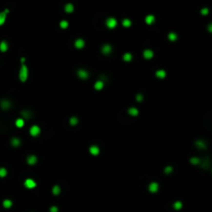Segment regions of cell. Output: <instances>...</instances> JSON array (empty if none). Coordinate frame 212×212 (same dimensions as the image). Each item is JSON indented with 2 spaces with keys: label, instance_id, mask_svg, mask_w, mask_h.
Listing matches in <instances>:
<instances>
[{
  "label": "cell",
  "instance_id": "obj_29",
  "mask_svg": "<svg viewBox=\"0 0 212 212\" xmlns=\"http://www.w3.org/2000/svg\"><path fill=\"white\" fill-rule=\"evenodd\" d=\"M12 205V202L10 200H4L3 201V206L5 207V208H10Z\"/></svg>",
  "mask_w": 212,
  "mask_h": 212
},
{
  "label": "cell",
  "instance_id": "obj_39",
  "mask_svg": "<svg viewBox=\"0 0 212 212\" xmlns=\"http://www.w3.org/2000/svg\"><path fill=\"white\" fill-rule=\"evenodd\" d=\"M208 30H209V32H211V24H209L208 26Z\"/></svg>",
  "mask_w": 212,
  "mask_h": 212
},
{
  "label": "cell",
  "instance_id": "obj_32",
  "mask_svg": "<svg viewBox=\"0 0 212 212\" xmlns=\"http://www.w3.org/2000/svg\"><path fill=\"white\" fill-rule=\"evenodd\" d=\"M174 208H175L176 210H179V209H181V208H182V203H181V202H179V201L175 202V204H174Z\"/></svg>",
  "mask_w": 212,
  "mask_h": 212
},
{
  "label": "cell",
  "instance_id": "obj_23",
  "mask_svg": "<svg viewBox=\"0 0 212 212\" xmlns=\"http://www.w3.org/2000/svg\"><path fill=\"white\" fill-rule=\"evenodd\" d=\"M190 163L193 166H199L201 163V159L198 157H192L190 158Z\"/></svg>",
  "mask_w": 212,
  "mask_h": 212
},
{
  "label": "cell",
  "instance_id": "obj_34",
  "mask_svg": "<svg viewBox=\"0 0 212 212\" xmlns=\"http://www.w3.org/2000/svg\"><path fill=\"white\" fill-rule=\"evenodd\" d=\"M67 26H68V22H67V21H61V22H60V27H61V28L65 29V28H67Z\"/></svg>",
  "mask_w": 212,
  "mask_h": 212
},
{
  "label": "cell",
  "instance_id": "obj_5",
  "mask_svg": "<svg viewBox=\"0 0 212 212\" xmlns=\"http://www.w3.org/2000/svg\"><path fill=\"white\" fill-rule=\"evenodd\" d=\"M112 50H113V48H112V46L109 45V44H106V45H103L101 47V52H102V54H105V55L111 54L112 53Z\"/></svg>",
  "mask_w": 212,
  "mask_h": 212
},
{
  "label": "cell",
  "instance_id": "obj_11",
  "mask_svg": "<svg viewBox=\"0 0 212 212\" xmlns=\"http://www.w3.org/2000/svg\"><path fill=\"white\" fill-rule=\"evenodd\" d=\"M153 55H154L153 51L152 50H149V49H146L144 52H143V56H144L145 59H151V58L153 57Z\"/></svg>",
  "mask_w": 212,
  "mask_h": 212
},
{
  "label": "cell",
  "instance_id": "obj_27",
  "mask_svg": "<svg viewBox=\"0 0 212 212\" xmlns=\"http://www.w3.org/2000/svg\"><path fill=\"white\" fill-rule=\"evenodd\" d=\"M16 125H17V127H23L24 126V119H22V118L17 119L16 120Z\"/></svg>",
  "mask_w": 212,
  "mask_h": 212
},
{
  "label": "cell",
  "instance_id": "obj_26",
  "mask_svg": "<svg viewBox=\"0 0 212 212\" xmlns=\"http://www.w3.org/2000/svg\"><path fill=\"white\" fill-rule=\"evenodd\" d=\"M131 59H132V55H131V53H125V54L123 55V60H124V61L129 62Z\"/></svg>",
  "mask_w": 212,
  "mask_h": 212
},
{
  "label": "cell",
  "instance_id": "obj_24",
  "mask_svg": "<svg viewBox=\"0 0 212 212\" xmlns=\"http://www.w3.org/2000/svg\"><path fill=\"white\" fill-rule=\"evenodd\" d=\"M168 37H169V40H170L171 41H176L177 38H178V36H177V34L175 32H170V33H169V35H168Z\"/></svg>",
  "mask_w": 212,
  "mask_h": 212
},
{
  "label": "cell",
  "instance_id": "obj_3",
  "mask_svg": "<svg viewBox=\"0 0 212 212\" xmlns=\"http://www.w3.org/2000/svg\"><path fill=\"white\" fill-rule=\"evenodd\" d=\"M106 25H107L108 28L113 29V28H115L116 26H117V20H116L115 18H109L106 21Z\"/></svg>",
  "mask_w": 212,
  "mask_h": 212
},
{
  "label": "cell",
  "instance_id": "obj_21",
  "mask_svg": "<svg viewBox=\"0 0 212 212\" xmlns=\"http://www.w3.org/2000/svg\"><path fill=\"white\" fill-rule=\"evenodd\" d=\"M7 49H8L7 42L5 40H2L1 42H0V51H1V52H6Z\"/></svg>",
  "mask_w": 212,
  "mask_h": 212
},
{
  "label": "cell",
  "instance_id": "obj_6",
  "mask_svg": "<svg viewBox=\"0 0 212 212\" xmlns=\"http://www.w3.org/2000/svg\"><path fill=\"white\" fill-rule=\"evenodd\" d=\"M24 185L27 188H29V189H31V188H34L36 186V183H35V181H34L33 179H26L25 180V182H24Z\"/></svg>",
  "mask_w": 212,
  "mask_h": 212
},
{
  "label": "cell",
  "instance_id": "obj_31",
  "mask_svg": "<svg viewBox=\"0 0 212 212\" xmlns=\"http://www.w3.org/2000/svg\"><path fill=\"white\" fill-rule=\"evenodd\" d=\"M70 123H71V125H77L78 123H79V119H78L77 117H71L70 119Z\"/></svg>",
  "mask_w": 212,
  "mask_h": 212
},
{
  "label": "cell",
  "instance_id": "obj_16",
  "mask_svg": "<svg viewBox=\"0 0 212 212\" xmlns=\"http://www.w3.org/2000/svg\"><path fill=\"white\" fill-rule=\"evenodd\" d=\"M7 12H8V10H5L4 11L0 12V26L3 25L4 22H5V19H6V15H7Z\"/></svg>",
  "mask_w": 212,
  "mask_h": 212
},
{
  "label": "cell",
  "instance_id": "obj_25",
  "mask_svg": "<svg viewBox=\"0 0 212 212\" xmlns=\"http://www.w3.org/2000/svg\"><path fill=\"white\" fill-rule=\"evenodd\" d=\"M64 10H65V11L68 12V14H70V12H72L73 11V5L71 3H67L65 5V7H64Z\"/></svg>",
  "mask_w": 212,
  "mask_h": 212
},
{
  "label": "cell",
  "instance_id": "obj_8",
  "mask_svg": "<svg viewBox=\"0 0 212 212\" xmlns=\"http://www.w3.org/2000/svg\"><path fill=\"white\" fill-rule=\"evenodd\" d=\"M194 145L198 147V149L200 150H203V149H206L207 148V145L204 140H197L196 143H194Z\"/></svg>",
  "mask_w": 212,
  "mask_h": 212
},
{
  "label": "cell",
  "instance_id": "obj_13",
  "mask_svg": "<svg viewBox=\"0 0 212 212\" xmlns=\"http://www.w3.org/2000/svg\"><path fill=\"white\" fill-rule=\"evenodd\" d=\"M89 152L92 155H94V156H96V155L99 154V148L97 146L92 145V146H90V148H89Z\"/></svg>",
  "mask_w": 212,
  "mask_h": 212
},
{
  "label": "cell",
  "instance_id": "obj_10",
  "mask_svg": "<svg viewBox=\"0 0 212 212\" xmlns=\"http://www.w3.org/2000/svg\"><path fill=\"white\" fill-rule=\"evenodd\" d=\"M27 162H28V165H30V166H34L35 163L37 162V157L35 156V155H29V156L27 157Z\"/></svg>",
  "mask_w": 212,
  "mask_h": 212
},
{
  "label": "cell",
  "instance_id": "obj_4",
  "mask_svg": "<svg viewBox=\"0 0 212 212\" xmlns=\"http://www.w3.org/2000/svg\"><path fill=\"white\" fill-rule=\"evenodd\" d=\"M77 75H78V77H79L80 79H82V80H86V79H88V77H89L88 71H85V70H83V68H80V70H78Z\"/></svg>",
  "mask_w": 212,
  "mask_h": 212
},
{
  "label": "cell",
  "instance_id": "obj_30",
  "mask_svg": "<svg viewBox=\"0 0 212 212\" xmlns=\"http://www.w3.org/2000/svg\"><path fill=\"white\" fill-rule=\"evenodd\" d=\"M122 25L124 26V27H129V26L131 25V21L129 19H124L122 21Z\"/></svg>",
  "mask_w": 212,
  "mask_h": 212
},
{
  "label": "cell",
  "instance_id": "obj_38",
  "mask_svg": "<svg viewBox=\"0 0 212 212\" xmlns=\"http://www.w3.org/2000/svg\"><path fill=\"white\" fill-rule=\"evenodd\" d=\"M50 212H58V208L56 206H52L50 209Z\"/></svg>",
  "mask_w": 212,
  "mask_h": 212
},
{
  "label": "cell",
  "instance_id": "obj_18",
  "mask_svg": "<svg viewBox=\"0 0 212 212\" xmlns=\"http://www.w3.org/2000/svg\"><path fill=\"white\" fill-rule=\"evenodd\" d=\"M103 86H105V83H103V81H101V80H99V81H97L96 83L94 84V88H95V90H101L102 88H103Z\"/></svg>",
  "mask_w": 212,
  "mask_h": 212
},
{
  "label": "cell",
  "instance_id": "obj_12",
  "mask_svg": "<svg viewBox=\"0 0 212 212\" xmlns=\"http://www.w3.org/2000/svg\"><path fill=\"white\" fill-rule=\"evenodd\" d=\"M21 115H22V119H26V120H28V119H30L32 117V115H31V112L30 111H28V110H23L22 112H21Z\"/></svg>",
  "mask_w": 212,
  "mask_h": 212
},
{
  "label": "cell",
  "instance_id": "obj_19",
  "mask_svg": "<svg viewBox=\"0 0 212 212\" xmlns=\"http://www.w3.org/2000/svg\"><path fill=\"white\" fill-rule=\"evenodd\" d=\"M155 76H156L158 79H163V78H166L167 73H166V71H163V70H158L156 72H155Z\"/></svg>",
  "mask_w": 212,
  "mask_h": 212
},
{
  "label": "cell",
  "instance_id": "obj_33",
  "mask_svg": "<svg viewBox=\"0 0 212 212\" xmlns=\"http://www.w3.org/2000/svg\"><path fill=\"white\" fill-rule=\"evenodd\" d=\"M7 174V171L5 168H0V177H5Z\"/></svg>",
  "mask_w": 212,
  "mask_h": 212
},
{
  "label": "cell",
  "instance_id": "obj_35",
  "mask_svg": "<svg viewBox=\"0 0 212 212\" xmlns=\"http://www.w3.org/2000/svg\"><path fill=\"white\" fill-rule=\"evenodd\" d=\"M143 98H144V96H143V94H141V93H139V94H137V95H136V99H137V101H143Z\"/></svg>",
  "mask_w": 212,
  "mask_h": 212
},
{
  "label": "cell",
  "instance_id": "obj_17",
  "mask_svg": "<svg viewBox=\"0 0 212 212\" xmlns=\"http://www.w3.org/2000/svg\"><path fill=\"white\" fill-rule=\"evenodd\" d=\"M10 144L12 147H19L21 145V140L19 138H12L10 140Z\"/></svg>",
  "mask_w": 212,
  "mask_h": 212
},
{
  "label": "cell",
  "instance_id": "obj_36",
  "mask_svg": "<svg viewBox=\"0 0 212 212\" xmlns=\"http://www.w3.org/2000/svg\"><path fill=\"white\" fill-rule=\"evenodd\" d=\"M172 171H173V168H172V167H170V166H169V167H167V168L165 169V173H166V174H171V173H172Z\"/></svg>",
  "mask_w": 212,
  "mask_h": 212
},
{
  "label": "cell",
  "instance_id": "obj_2",
  "mask_svg": "<svg viewBox=\"0 0 212 212\" xmlns=\"http://www.w3.org/2000/svg\"><path fill=\"white\" fill-rule=\"evenodd\" d=\"M0 107H1V109L2 110H10V108H11V102L8 101V99H5V98H3V99H1L0 101Z\"/></svg>",
  "mask_w": 212,
  "mask_h": 212
},
{
  "label": "cell",
  "instance_id": "obj_37",
  "mask_svg": "<svg viewBox=\"0 0 212 212\" xmlns=\"http://www.w3.org/2000/svg\"><path fill=\"white\" fill-rule=\"evenodd\" d=\"M208 11H209V10L207 7H205V8H203V10H201V14L202 15H207V14H208Z\"/></svg>",
  "mask_w": 212,
  "mask_h": 212
},
{
  "label": "cell",
  "instance_id": "obj_14",
  "mask_svg": "<svg viewBox=\"0 0 212 212\" xmlns=\"http://www.w3.org/2000/svg\"><path fill=\"white\" fill-rule=\"evenodd\" d=\"M84 46H85V41H84V40H82V38H78L75 41V47L77 49H83Z\"/></svg>",
  "mask_w": 212,
  "mask_h": 212
},
{
  "label": "cell",
  "instance_id": "obj_9",
  "mask_svg": "<svg viewBox=\"0 0 212 212\" xmlns=\"http://www.w3.org/2000/svg\"><path fill=\"white\" fill-rule=\"evenodd\" d=\"M159 188V185L157 182H151L149 184V190L150 192H157Z\"/></svg>",
  "mask_w": 212,
  "mask_h": 212
},
{
  "label": "cell",
  "instance_id": "obj_15",
  "mask_svg": "<svg viewBox=\"0 0 212 212\" xmlns=\"http://www.w3.org/2000/svg\"><path fill=\"white\" fill-rule=\"evenodd\" d=\"M127 113L131 115V116H133V117H136V116L139 115V110H138L137 108H135V107H131V108H129V109L127 110Z\"/></svg>",
  "mask_w": 212,
  "mask_h": 212
},
{
  "label": "cell",
  "instance_id": "obj_20",
  "mask_svg": "<svg viewBox=\"0 0 212 212\" xmlns=\"http://www.w3.org/2000/svg\"><path fill=\"white\" fill-rule=\"evenodd\" d=\"M200 165H201V167H202L203 169H206V170H207V169H209V168H210V165H211V163H210L209 158H206L205 161L201 162Z\"/></svg>",
  "mask_w": 212,
  "mask_h": 212
},
{
  "label": "cell",
  "instance_id": "obj_22",
  "mask_svg": "<svg viewBox=\"0 0 212 212\" xmlns=\"http://www.w3.org/2000/svg\"><path fill=\"white\" fill-rule=\"evenodd\" d=\"M154 21H155V18H154V16H152V15H149V16H147L146 18H145V22L148 25H151L154 22Z\"/></svg>",
  "mask_w": 212,
  "mask_h": 212
},
{
  "label": "cell",
  "instance_id": "obj_28",
  "mask_svg": "<svg viewBox=\"0 0 212 212\" xmlns=\"http://www.w3.org/2000/svg\"><path fill=\"white\" fill-rule=\"evenodd\" d=\"M60 192H61V189H60V187L58 186V185H55V186L53 187V189H52V192H53V194H55V196L59 194Z\"/></svg>",
  "mask_w": 212,
  "mask_h": 212
},
{
  "label": "cell",
  "instance_id": "obj_1",
  "mask_svg": "<svg viewBox=\"0 0 212 212\" xmlns=\"http://www.w3.org/2000/svg\"><path fill=\"white\" fill-rule=\"evenodd\" d=\"M19 78H20V81L21 82H25L26 80H27V78H28V68H27V66H26L24 63H22V65H21Z\"/></svg>",
  "mask_w": 212,
  "mask_h": 212
},
{
  "label": "cell",
  "instance_id": "obj_40",
  "mask_svg": "<svg viewBox=\"0 0 212 212\" xmlns=\"http://www.w3.org/2000/svg\"><path fill=\"white\" fill-rule=\"evenodd\" d=\"M24 61H25V58H21V62H22V63H23Z\"/></svg>",
  "mask_w": 212,
  "mask_h": 212
},
{
  "label": "cell",
  "instance_id": "obj_7",
  "mask_svg": "<svg viewBox=\"0 0 212 212\" xmlns=\"http://www.w3.org/2000/svg\"><path fill=\"white\" fill-rule=\"evenodd\" d=\"M29 132H30V135H31L32 137H36V136L40 135V128L38 127L37 125H33V126H32L31 128H30Z\"/></svg>",
  "mask_w": 212,
  "mask_h": 212
}]
</instances>
